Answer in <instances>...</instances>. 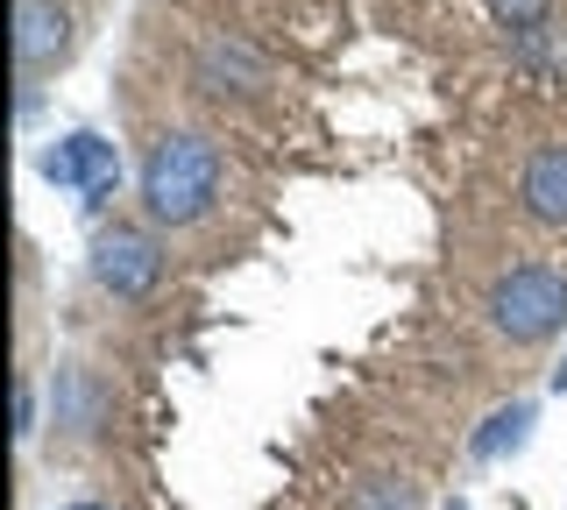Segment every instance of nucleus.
<instances>
[{"instance_id":"obj_8","label":"nucleus","mask_w":567,"mask_h":510,"mask_svg":"<svg viewBox=\"0 0 567 510\" xmlns=\"http://www.w3.org/2000/svg\"><path fill=\"white\" fill-rule=\"evenodd\" d=\"M518 214L546 235L567 227V143H539L518 164Z\"/></svg>"},{"instance_id":"obj_5","label":"nucleus","mask_w":567,"mask_h":510,"mask_svg":"<svg viewBox=\"0 0 567 510\" xmlns=\"http://www.w3.org/2000/svg\"><path fill=\"white\" fill-rule=\"evenodd\" d=\"M35 170H43L58 191H79L85 206H100L121 191V149L106 143V135H93V128H71V135H58L43 156H35Z\"/></svg>"},{"instance_id":"obj_15","label":"nucleus","mask_w":567,"mask_h":510,"mask_svg":"<svg viewBox=\"0 0 567 510\" xmlns=\"http://www.w3.org/2000/svg\"><path fill=\"white\" fill-rule=\"evenodd\" d=\"M440 510H468V503H461V497H447V503H440Z\"/></svg>"},{"instance_id":"obj_10","label":"nucleus","mask_w":567,"mask_h":510,"mask_svg":"<svg viewBox=\"0 0 567 510\" xmlns=\"http://www.w3.org/2000/svg\"><path fill=\"white\" fill-rule=\"evenodd\" d=\"M341 510H425V497H419L412 475L377 468V475H362V482L348 489V503H341Z\"/></svg>"},{"instance_id":"obj_3","label":"nucleus","mask_w":567,"mask_h":510,"mask_svg":"<svg viewBox=\"0 0 567 510\" xmlns=\"http://www.w3.org/2000/svg\"><path fill=\"white\" fill-rule=\"evenodd\" d=\"M93 284L114 298V305H142L156 284H164V235L150 220H106L93 235V256H85Z\"/></svg>"},{"instance_id":"obj_7","label":"nucleus","mask_w":567,"mask_h":510,"mask_svg":"<svg viewBox=\"0 0 567 510\" xmlns=\"http://www.w3.org/2000/svg\"><path fill=\"white\" fill-rule=\"evenodd\" d=\"M106 418H114V383L93 362H58V376H50V426L64 439H100Z\"/></svg>"},{"instance_id":"obj_11","label":"nucleus","mask_w":567,"mask_h":510,"mask_svg":"<svg viewBox=\"0 0 567 510\" xmlns=\"http://www.w3.org/2000/svg\"><path fill=\"white\" fill-rule=\"evenodd\" d=\"M489 14L511 29V37H525V29H546V22H554V0H489Z\"/></svg>"},{"instance_id":"obj_4","label":"nucleus","mask_w":567,"mask_h":510,"mask_svg":"<svg viewBox=\"0 0 567 510\" xmlns=\"http://www.w3.org/2000/svg\"><path fill=\"white\" fill-rule=\"evenodd\" d=\"M71 43H79V14L71 0H14V79H22V121L35 114L50 72H64Z\"/></svg>"},{"instance_id":"obj_14","label":"nucleus","mask_w":567,"mask_h":510,"mask_svg":"<svg viewBox=\"0 0 567 510\" xmlns=\"http://www.w3.org/2000/svg\"><path fill=\"white\" fill-rule=\"evenodd\" d=\"M64 510H114V503H64Z\"/></svg>"},{"instance_id":"obj_12","label":"nucleus","mask_w":567,"mask_h":510,"mask_svg":"<svg viewBox=\"0 0 567 510\" xmlns=\"http://www.w3.org/2000/svg\"><path fill=\"white\" fill-rule=\"evenodd\" d=\"M14 439H35V376H14Z\"/></svg>"},{"instance_id":"obj_13","label":"nucleus","mask_w":567,"mask_h":510,"mask_svg":"<svg viewBox=\"0 0 567 510\" xmlns=\"http://www.w3.org/2000/svg\"><path fill=\"white\" fill-rule=\"evenodd\" d=\"M546 391H554V397H567V347H560V362L546 368Z\"/></svg>"},{"instance_id":"obj_1","label":"nucleus","mask_w":567,"mask_h":510,"mask_svg":"<svg viewBox=\"0 0 567 510\" xmlns=\"http://www.w3.org/2000/svg\"><path fill=\"white\" fill-rule=\"evenodd\" d=\"M227 191V156L206 128H156L135 170V206L156 235H185L199 227Z\"/></svg>"},{"instance_id":"obj_9","label":"nucleus","mask_w":567,"mask_h":510,"mask_svg":"<svg viewBox=\"0 0 567 510\" xmlns=\"http://www.w3.org/2000/svg\"><path fill=\"white\" fill-rule=\"evenodd\" d=\"M532 426H539V404H532V397H511V404H496L483 426H475L468 454H475L483 468H496V461H511V454L532 447Z\"/></svg>"},{"instance_id":"obj_6","label":"nucleus","mask_w":567,"mask_h":510,"mask_svg":"<svg viewBox=\"0 0 567 510\" xmlns=\"http://www.w3.org/2000/svg\"><path fill=\"white\" fill-rule=\"evenodd\" d=\"M192 72H199L206 93H235V100H262L277 85V64L262 58L256 43L241 37V29H199V43H192Z\"/></svg>"},{"instance_id":"obj_2","label":"nucleus","mask_w":567,"mask_h":510,"mask_svg":"<svg viewBox=\"0 0 567 510\" xmlns=\"http://www.w3.org/2000/svg\"><path fill=\"white\" fill-rule=\"evenodd\" d=\"M483 320L511 347H546L554 333H567V270L546 256H525L511 270H496L483 291Z\"/></svg>"}]
</instances>
